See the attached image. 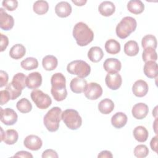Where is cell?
I'll use <instances>...</instances> for the list:
<instances>
[{"label":"cell","mask_w":158,"mask_h":158,"mask_svg":"<svg viewBox=\"0 0 158 158\" xmlns=\"http://www.w3.org/2000/svg\"><path fill=\"white\" fill-rule=\"evenodd\" d=\"M0 96H1L0 104L1 106L6 104L10 99V95L7 89L1 90L0 91Z\"/></svg>","instance_id":"39"},{"label":"cell","mask_w":158,"mask_h":158,"mask_svg":"<svg viewBox=\"0 0 158 158\" xmlns=\"http://www.w3.org/2000/svg\"><path fill=\"white\" fill-rule=\"evenodd\" d=\"M13 157H25V158L30 157V158H32L33 155L28 151H18L15 154H14Z\"/></svg>","instance_id":"43"},{"label":"cell","mask_w":158,"mask_h":158,"mask_svg":"<svg viewBox=\"0 0 158 158\" xmlns=\"http://www.w3.org/2000/svg\"><path fill=\"white\" fill-rule=\"evenodd\" d=\"M157 44L156 38L152 35H146L141 40V46L144 49L152 48L156 49L157 48Z\"/></svg>","instance_id":"35"},{"label":"cell","mask_w":158,"mask_h":158,"mask_svg":"<svg viewBox=\"0 0 158 158\" xmlns=\"http://www.w3.org/2000/svg\"><path fill=\"white\" fill-rule=\"evenodd\" d=\"M139 52V46L136 41L130 40L124 45V52L128 56H135Z\"/></svg>","instance_id":"30"},{"label":"cell","mask_w":158,"mask_h":158,"mask_svg":"<svg viewBox=\"0 0 158 158\" xmlns=\"http://www.w3.org/2000/svg\"><path fill=\"white\" fill-rule=\"evenodd\" d=\"M72 2L73 3H74L77 6H84L86 3L87 1L86 0H79V1L78 0H72Z\"/></svg>","instance_id":"46"},{"label":"cell","mask_w":158,"mask_h":158,"mask_svg":"<svg viewBox=\"0 0 158 158\" xmlns=\"http://www.w3.org/2000/svg\"><path fill=\"white\" fill-rule=\"evenodd\" d=\"M14 25V20L12 15L8 14L2 8H0V28L5 31L12 29Z\"/></svg>","instance_id":"13"},{"label":"cell","mask_w":158,"mask_h":158,"mask_svg":"<svg viewBox=\"0 0 158 158\" xmlns=\"http://www.w3.org/2000/svg\"><path fill=\"white\" fill-rule=\"evenodd\" d=\"M104 53L102 49L99 46L91 47L88 52V57L94 63L99 62L103 57Z\"/></svg>","instance_id":"26"},{"label":"cell","mask_w":158,"mask_h":158,"mask_svg":"<svg viewBox=\"0 0 158 158\" xmlns=\"http://www.w3.org/2000/svg\"><path fill=\"white\" fill-rule=\"evenodd\" d=\"M149 90L148 83L143 80L136 81L132 86V91L133 94L139 98L143 97L146 95Z\"/></svg>","instance_id":"17"},{"label":"cell","mask_w":158,"mask_h":158,"mask_svg":"<svg viewBox=\"0 0 158 158\" xmlns=\"http://www.w3.org/2000/svg\"><path fill=\"white\" fill-rule=\"evenodd\" d=\"M2 5L7 10L13 11L17 9L18 1L17 0H4L2 2Z\"/></svg>","instance_id":"38"},{"label":"cell","mask_w":158,"mask_h":158,"mask_svg":"<svg viewBox=\"0 0 158 158\" xmlns=\"http://www.w3.org/2000/svg\"><path fill=\"white\" fill-rule=\"evenodd\" d=\"M58 64L57 59L52 55H47L42 60L43 67L47 71L54 70Z\"/></svg>","instance_id":"24"},{"label":"cell","mask_w":158,"mask_h":158,"mask_svg":"<svg viewBox=\"0 0 158 158\" xmlns=\"http://www.w3.org/2000/svg\"><path fill=\"white\" fill-rule=\"evenodd\" d=\"M72 10L71 5L66 1H61L58 2L55 7V12L56 15L61 18L69 17Z\"/></svg>","instance_id":"19"},{"label":"cell","mask_w":158,"mask_h":158,"mask_svg":"<svg viewBox=\"0 0 158 158\" xmlns=\"http://www.w3.org/2000/svg\"><path fill=\"white\" fill-rule=\"evenodd\" d=\"M142 59L144 62L148 61H156L157 59V54L156 49L152 48L144 49L142 54Z\"/></svg>","instance_id":"36"},{"label":"cell","mask_w":158,"mask_h":158,"mask_svg":"<svg viewBox=\"0 0 158 158\" xmlns=\"http://www.w3.org/2000/svg\"><path fill=\"white\" fill-rule=\"evenodd\" d=\"M1 141H4L8 145L14 144L18 140L19 133L14 129H8L4 131L1 127Z\"/></svg>","instance_id":"12"},{"label":"cell","mask_w":158,"mask_h":158,"mask_svg":"<svg viewBox=\"0 0 158 158\" xmlns=\"http://www.w3.org/2000/svg\"><path fill=\"white\" fill-rule=\"evenodd\" d=\"M33 11L38 15H43L49 10V4L47 1L43 0L36 1L33 6Z\"/></svg>","instance_id":"32"},{"label":"cell","mask_w":158,"mask_h":158,"mask_svg":"<svg viewBox=\"0 0 158 158\" xmlns=\"http://www.w3.org/2000/svg\"><path fill=\"white\" fill-rule=\"evenodd\" d=\"M120 43L114 39L108 40L105 43V49L110 54H117L120 51Z\"/></svg>","instance_id":"31"},{"label":"cell","mask_w":158,"mask_h":158,"mask_svg":"<svg viewBox=\"0 0 158 158\" xmlns=\"http://www.w3.org/2000/svg\"><path fill=\"white\" fill-rule=\"evenodd\" d=\"M157 106H156L155 108L154 109V110H152V115L156 118H157Z\"/></svg>","instance_id":"47"},{"label":"cell","mask_w":158,"mask_h":158,"mask_svg":"<svg viewBox=\"0 0 158 158\" xmlns=\"http://www.w3.org/2000/svg\"><path fill=\"white\" fill-rule=\"evenodd\" d=\"M136 27L137 22L135 18L130 16L125 17L116 27V35L118 38L125 39L136 30Z\"/></svg>","instance_id":"4"},{"label":"cell","mask_w":158,"mask_h":158,"mask_svg":"<svg viewBox=\"0 0 158 158\" xmlns=\"http://www.w3.org/2000/svg\"><path fill=\"white\" fill-rule=\"evenodd\" d=\"M41 157L43 158H46V157H56L57 158L58 157V154L56 152V151L51 149H48L45 150L43 154Z\"/></svg>","instance_id":"42"},{"label":"cell","mask_w":158,"mask_h":158,"mask_svg":"<svg viewBox=\"0 0 158 158\" xmlns=\"http://www.w3.org/2000/svg\"><path fill=\"white\" fill-rule=\"evenodd\" d=\"M17 110L23 114L30 112L32 109V105L30 101L27 98H22L16 104Z\"/></svg>","instance_id":"33"},{"label":"cell","mask_w":158,"mask_h":158,"mask_svg":"<svg viewBox=\"0 0 158 158\" xmlns=\"http://www.w3.org/2000/svg\"><path fill=\"white\" fill-rule=\"evenodd\" d=\"M72 34L77 44L80 46H87L94 38L92 30L82 22H78L75 25Z\"/></svg>","instance_id":"2"},{"label":"cell","mask_w":158,"mask_h":158,"mask_svg":"<svg viewBox=\"0 0 158 158\" xmlns=\"http://www.w3.org/2000/svg\"><path fill=\"white\" fill-rule=\"evenodd\" d=\"M127 120L128 117L127 115L123 112H118L112 115L111 118V123L115 128L120 129L126 125Z\"/></svg>","instance_id":"21"},{"label":"cell","mask_w":158,"mask_h":158,"mask_svg":"<svg viewBox=\"0 0 158 158\" xmlns=\"http://www.w3.org/2000/svg\"><path fill=\"white\" fill-rule=\"evenodd\" d=\"M1 48L0 51L3 52L7 47L9 44V39L7 36L3 35L2 33H1Z\"/></svg>","instance_id":"41"},{"label":"cell","mask_w":158,"mask_h":158,"mask_svg":"<svg viewBox=\"0 0 158 158\" xmlns=\"http://www.w3.org/2000/svg\"><path fill=\"white\" fill-rule=\"evenodd\" d=\"M157 64L155 61L145 62L143 71L145 75L149 78H154L157 77Z\"/></svg>","instance_id":"23"},{"label":"cell","mask_w":158,"mask_h":158,"mask_svg":"<svg viewBox=\"0 0 158 158\" xmlns=\"http://www.w3.org/2000/svg\"><path fill=\"white\" fill-rule=\"evenodd\" d=\"M114 103L111 99L105 98L99 102L98 107L101 114H109L114 110Z\"/></svg>","instance_id":"27"},{"label":"cell","mask_w":158,"mask_h":158,"mask_svg":"<svg viewBox=\"0 0 158 158\" xmlns=\"http://www.w3.org/2000/svg\"><path fill=\"white\" fill-rule=\"evenodd\" d=\"M149 112V107L147 104L143 102H139L133 106L131 114L133 116L138 119L141 120L145 118Z\"/></svg>","instance_id":"16"},{"label":"cell","mask_w":158,"mask_h":158,"mask_svg":"<svg viewBox=\"0 0 158 158\" xmlns=\"http://www.w3.org/2000/svg\"><path fill=\"white\" fill-rule=\"evenodd\" d=\"M30 96L36 107L40 109H46L51 105V98L41 90L34 89L31 91Z\"/></svg>","instance_id":"7"},{"label":"cell","mask_w":158,"mask_h":158,"mask_svg":"<svg viewBox=\"0 0 158 158\" xmlns=\"http://www.w3.org/2000/svg\"><path fill=\"white\" fill-rule=\"evenodd\" d=\"M8 80L9 77L7 73L1 70L0 71V87L2 88L4 86H6L7 85Z\"/></svg>","instance_id":"40"},{"label":"cell","mask_w":158,"mask_h":158,"mask_svg":"<svg viewBox=\"0 0 158 158\" xmlns=\"http://www.w3.org/2000/svg\"><path fill=\"white\" fill-rule=\"evenodd\" d=\"M157 118H156V120H155V121H154V125H155L154 126V131H155V133L157 134V131H156V129H157V126H156V125H157V123H156V122H157Z\"/></svg>","instance_id":"48"},{"label":"cell","mask_w":158,"mask_h":158,"mask_svg":"<svg viewBox=\"0 0 158 158\" xmlns=\"http://www.w3.org/2000/svg\"><path fill=\"white\" fill-rule=\"evenodd\" d=\"M129 12L134 14H139L144 11V5L140 0H131L127 4Z\"/></svg>","instance_id":"28"},{"label":"cell","mask_w":158,"mask_h":158,"mask_svg":"<svg viewBox=\"0 0 158 158\" xmlns=\"http://www.w3.org/2000/svg\"><path fill=\"white\" fill-rule=\"evenodd\" d=\"M85 97L90 100H96L102 94V88L101 85L95 82L87 83L84 91Z\"/></svg>","instance_id":"8"},{"label":"cell","mask_w":158,"mask_h":158,"mask_svg":"<svg viewBox=\"0 0 158 158\" xmlns=\"http://www.w3.org/2000/svg\"><path fill=\"white\" fill-rule=\"evenodd\" d=\"M98 10L102 15L104 17H109L114 13L115 10V6L111 1H104L99 5Z\"/></svg>","instance_id":"22"},{"label":"cell","mask_w":158,"mask_h":158,"mask_svg":"<svg viewBox=\"0 0 158 158\" xmlns=\"http://www.w3.org/2000/svg\"><path fill=\"white\" fill-rule=\"evenodd\" d=\"M20 65L25 70H31L38 68V61L35 57H29L23 60L20 62Z\"/></svg>","instance_id":"34"},{"label":"cell","mask_w":158,"mask_h":158,"mask_svg":"<svg viewBox=\"0 0 158 158\" xmlns=\"http://www.w3.org/2000/svg\"><path fill=\"white\" fill-rule=\"evenodd\" d=\"M133 136L135 139L140 143L145 142L149 136V133L147 129L143 126H138L133 130Z\"/></svg>","instance_id":"29"},{"label":"cell","mask_w":158,"mask_h":158,"mask_svg":"<svg viewBox=\"0 0 158 158\" xmlns=\"http://www.w3.org/2000/svg\"><path fill=\"white\" fill-rule=\"evenodd\" d=\"M1 110V121L6 125H13L15 124L18 118L17 113L11 108L2 109L0 108Z\"/></svg>","instance_id":"9"},{"label":"cell","mask_w":158,"mask_h":158,"mask_svg":"<svg viewBox=\"0 0 158 158\" xmlns=\"http://www.w3.org/2000/svg\"><path fill=\"white\" fill-rule=\"evenodd\" d=\"M134 155L138 158L146 157L149 154V149L144 144H139L134 149Z\"/></svg>","instance_id":"37"},{"label":"cell","mask_w":158,"mask_h":158,"mask_svg":"<svg viewBox=\"0 0 158 158\" xmlns=\"http://www.w3.org/2000/svg\"><path fill=\"white\" fill-rule=\"evenodd\" d=\"M150 146L152 150L157 152V136H155L153 137L150 142Z\"/></svg>","instance_id":"45"},{"label":"cell","mask_w":158,"mask_h":158,"mask_svg":"<svg viewBox=\"0 0 158 158\" xmlns=\"http://www.w3.org/2000/svg\"><path fill=\"white\" fill-rule=\"evenodd\" d=\"M103 67L108 73H118L121 70L122 64L116 58H108L104 62Z\"/></svg>","instance_id":"18"},{"label":"cell","mask_w":158,"mask_h":158,"mask_svg":"<svg viewBox=\"0 0 158 158\" xmlns=\"http://www.w3.org/2000/svg\"><path fill=\"white\" fill-rule=\"evenodd\" d=\"M42 83V76L40 73L34 72L28 74L26 78V86L28 88L35 89L39 88Z\"/></svg>","instance_id":"14"},{"label":"cell","mask_w":158,"mask_h":158,"mask_svg":"<svg viewBox=\"0 0 158 158\" xmlns=\"http://www.w3.org/2000/svg\"><path fill=\"white\" fill-rule=\"evenodd\" d=\"M26 78L27 77L24 73H17L13 77L12 80L9 84L16 91L22 93V91L27 86Z\"/></svg>","instance_id":"15"},{"label":"cell","mask_w":158,"mask_h":158,"mask_svg":"<svg viewBox=\"0 0 158 158\" xmlns=\"http://www.w3.org/2000/svg\"><path fill=\"white\" fill-rule=\"evenodd\" d=\"M62 110L59 107H53L44 116L43 123L46 129L50 132L58 130L61 120Z\"/></svg>","instance_id":"3"},{"label":"cell","mask_w":158,"mask_h":158,"mask_svg":"<svg viewBox=\"0 0 158 158\" xmlns=\"http://www.w3.org/2000/svg\"><path fill=\"white\" fill-rule=\"evenodd\" d=\"M67 70L72 75H75L78 77L84 78L89 75L91 67L84 60H75L70 62L67 65Z\"/></svg>","instance_id":"6"},{"label":"cell","mask_w":158,"mask_h":158,"mask_svg":"<svg viewBox=\"0 0 158 158\" xmlns=\"http://www.w3.org/2000/svg\"><path fill=\"white\" fill-rule=\"evenodd\" d=\"M65 83V77L62 73H56L52 75L51 93L56 101H62L66 98L67 91Z\"/></svg>","instance_id":"1"},{"label":"cell","mask_w":158,"mask_h":158,"mask_svg":"<svg viewBox=\"0 0 158 158\" xmlns=\"http://www.w3.org/2000/svg\"><path fill=\"white\" fill-rule=\"evenodd\" d=\"M105 82L109 89L117 90L122 85V78L118 73H108L106 77Z\"/></svg>","instance_id":"10"},{"label":"cell","mask_w":158,"mask_h":158,"mask_svg":"<svg viewBox=\"0 0 158 158\" xmlns=\"http://www.w3.org/2000/svg\"><path fill=\"white\" fill-rule=\"evenodd\" d=\"M61 118L65 125L70 130H76L82 124V118L77 110L68 109L64 110L61 114Z\"/></svg>","instance_id":"5"},{"label":"cell","mask_w":158,"mask_h":158,"mask_svg":"<svg viewBox=\"0 0 158 158\" xmlns=\"http://www.w3.org/2000/svg\"><path fill=\"white\" fill-rule=\"evenodd\" d=\"M26 53V49L22 44L14 45L9 51V56L11 58L18 60L22 58Z\"/></svg>","instance_id":"25"},{"label":"cell","mask_w":158,"mask_h":158,"mask_svg":"<svg viewBox=\"0 0 158 158\" xmlns=\"http://www.w3.org/2000/svg\"><path fill=\"white\" fill-rule=\"evenodd\" d=\"M113 155L112 152L109 151L104 150L100 152V153L98 155V158H112Z\"/></svg>","instance_id":"44"},{"label":"cell","mask_w":158,"mask_h":158,"mask_svg":"<svg viewBox=\"0 0 158 158\" xmlns=\"http://www.w3.org/2000/svg\"><path fill=\"white\" fill-rule=\"evenodd\" d=\"M23 144L26 148L31 151H38L41 149L43 145V141L39 136L30 135L25 138Z\"/></svg>","instance_id":"11"},{"label":"cell","mask_w":158,"mask_h":158,"mask_svg":"<svg viewBox=\"0 0 158 158\" xmlns=\"http://www.w3.org/2000/svg\"><path fill=\"white\" fill-rule=\"evenodd\" d=\"M86 85L87 81L86 80L80 77H75L71 80L70 88L74 93H81L84 92Z\"/></svg>","instance_id":"20"}]
</instances>
